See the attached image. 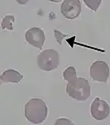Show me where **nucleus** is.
Wrapping results in <instances>:
<instances>
[{
	"label": "nucleus",
	"mask_w": 110,
	"mask_h": 125,
	"mask_svg": "<svg viewBox=\"0 0 110 125\" xmlns=\"http://www.w3.org/2000/svg\"><path fill=\"white\" fill-rule=\"evenodd\" d=\"M24 114L29 122L33 124H41L47 117L48 107L40 98H31L25 104Z\"/></svg>",
	"instance_id": "nucleus-1"
},
{
	"label": "nucleus",
	"mask_w": 110,
	"mask_h": 125,
	"mask_svg": "<svg viewBox=\"0 0 110 125\" xmlns=\"http://www.w3.org/2000/svg\"><path fill=\"white\" fill-rule=\"evenodd\" d=\"M66 92L75 100L85 101L91 95V87L87 79L76 76L75 78L67 81Z\"/></svg>",
	"instance_id": "nucleus-2"
},
{
	"label": "nucleus",
	"mask_w": 110,
	"mask_h": 125,
	"mask_svg": "<svg viewBox=\"0 0 110 125\" xmlns=\"http://www.w3.org/2000/svg\"><path fill=\"white\" fill-rule=\"evenodd\" d=\"M37 64L43 71H52L59 65V54L54 49H46L37 56Z\"/></svg>",
	"instance_id": "nucleus-3"
},
{
	"label": "nucleus",
	"mask_w": 110,
	"mask_h": 125,
	"mask_svg": "<svg viewBox=\"0 0 110 125\" xmlns=\"http://www.w3.org/2000/svg\"><path fill=\"white\" fill-rule=\"evenodd\" d=\"M90 76L94 81L106 83L109 77V66L104 61H95L90 67Z\"/></svg>",
	"instance_id": "nucleus-4"
},
{
	"label": "nucleus",
	"mask_w": 110,
	"mask_h": 125,
	"mask_svg": "<svg viewBox=\"0 0 110 125\" xmlns=\"http://www.w3.org/2000/svg\"><path fill=\"white\" fill-rule=\"evenodd\" d=\"M90 112L95 120H104L110 113V106L106 101L100 99L99 97H95L90 106Z\"/></svg>",
	"instance_id": "nucleus-5"
},
{
	"label": "nucleus",
	"mask_w": 110,
	"mask_h": 125,
	"mask_svg": "<svg viewBox=\"0 0 110 125\" xmlns=\"http://www.w3.org/2000/svg\"><path fill=\"white\" fill-rule=\"evenodd\" d=\"M81 12V3L79 0H64L61 4V13L67 19H75Z\"/></svg>",
	"instance_id": "nucleus-6"
},
{
	"label": "nucleus",
	"mask_w": 110,
	"mask_h": 125,
	"mask_svg": "<svg viewBox=\"0 0 110 125\" xmlns=\"http://www.w3.org/2000/svg\"><path fill=\"white\" fill-rule=\"evenodd\" d=\"M25 39L27 41V43H29L30 45L39 49H42L43 43L45 41V35L41 28L32 27L26 31Z\"/></svg>",
	"instance_id": "nucleus-7"
},
{
	"label": "nucleus",
	"mask_w": 110,
	"mask_h": 125,
	"mask_svg": "<svg viewBox=\"0 0 110 125\" xmlns=\"http://www.w3.org/2000/svg\"><path fill=\"white\" fill-rule=\"evenodd\" d=\"M0 77H1L2 82H6V83H8V82H10V83H19L23 79V75L20 74L18 71L14 70V69L5 70Z\"/></svg>",
	"instance_id": "nucleus-8"
},
{
	"label": "nucleus",
	"mask_w": 110,
	"mask_h": 125,
	"mask_svg": "<svg viewBox=\"0 0 110 125\" xmlns=\"http://www.w3.org/2000/svg\"><path fill=\"white\" fill-rule=\"evenodd\" d=\"M15 21V17L13 15H6L2 19L1 22V27L2 29H7V30H13V23Z\"/></svg>",
	"instance_id": "nucleus-9"
},
{
	"label": "nucleus",
	"mask_w": 110,
	"mask_h": 125,
	"mask_svg": "<svg viewBox=\"0 0 110 125\" xmlns=\"http://www.w3.org/2000/svg\"><path fill=\"white\" fill-rule=\"evenodd\" d=\"M76 77V69L73 66H68L63 72V79L69 81Z\"/></svg>",
	"instance_id": "nucleus-10"
},
{
	"label": "nucleus",
	"mask_w": 110,
	"mask_h": 125,
	"mask_svg": "<svg viewBox=\"0 0 110 125\" xmlns=\"http://www.w3.org/2000/svg\"><path fill=\"white\" fill-rule=\"evenodd\" d=\"M83 1L85 5L89 9H91L92 11H96L98 7L100 6V4H101V0H83Z\"/></svg>",
	"instance_id": "nucleus-11"
},
{
	"label": "nucleus",
	"mask_w": 110,
	"mask_h": 125,
	"mask_svg": "<svg viewBox=\"0 0 110 125\" xmlns=\"http://www.w3.org/2000/svg\"><path fill=\"white\" fill-rule=\"evenodd\" d=\"M54 36H55V38H56V40L58 41V43L59 44H62V41H63V38L66 36V35H63L60 31H58V30H54Z\"/></svg>",
	"instance_id": "nucleus-12"
},
{
	"label": "nucleus",
	"mask_w": 110,
	"mask_h": 125,
	"mask_svg": "<svg viewBox=\"0 0 110 125\" xmlns=\"http://www.w3.org/2000/svg\"><path fill=\"white\" fill-rule=\"evenodd\" d=\"M55 124H73V122L66 118H59L55 121Z\"/></svg>",
	"instance_id": "nucleus-13"
},
{
	"label": "nucleus",
	"mask_w": 110,
	"mask_h": 125,
	"mask_svg": "<svg viewBox=\"0 0 110 125\" xmlns=\"http://www.w3.org/2000/svg\"><path fill=\"white\" fill-rule=\"evenodd\" d=\"M15 1L18 3V4H20V5H24V4H26L29 0H15Z\"/></svg>",
	"instance_id": "nucleus-14"
},
{
	"label": "nucleus",
	"mask_w": 110,
	"mask_h": 125,
	"mask_svg": "<svg viewBox=\"0 0 110 125\" xmlns=\"http://www.w3.org/2000/svg\"><path fill=\"white\" fill-rule=\"evenodd\" d=\"M50 2H59V0H48Z\"/></svg>",
	"instance_id": "nucleus-15"
},
{
	"label": "nucleus",
	"mask_w": 110,
	"mask_h": 125,
	"mask_svg": "<svg viewBox=\"0 0 110 125\" xmlns=\"http://www.w3.org/2000/svg\"><path fill=\"white\" fill-rule=\"evenodd\" d=\"M0 76H1V75H0ZM2 84V80H1V77H0V85H1Z\"/></svg>",
	"instance_id": "nucleus-16"
}]
</instances>
